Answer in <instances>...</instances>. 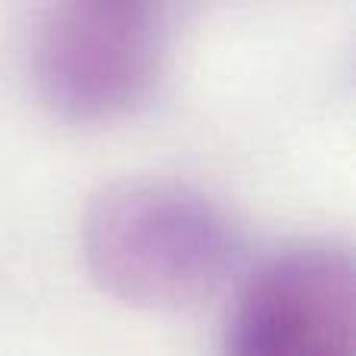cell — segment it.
<instances>
[{"label": "cell", "mask_w": 356, "mask_h": 356, "mask_svg": "<svg viewBox=\"0 0 356 356\" xmlns=\"http://www.w3.org/2000/svg\"><path fill=\"white\" fill-rule=\"evenodd\" d=\"M241 234L209 194L172 178L104 184L81 216V257L104 294L135 309H184L238 263Z\"/></svg>", "instance_id": "1"}, {"label": "cell", "mask_w": 356, "mask_h": 356, "mask_svg": "<svg viewBox=\"0 0 356 356\" xmlns=\"http://www.w3.org/2000/svg\"><path fill=\"white\" fill-rule=\"evenodd\" d=\"M166 54V22L150 3L69 0L38 13L29 72L44 106L75 122H104L154 94Z\"/></svg>", "instance_id": "2"}, {"label": "cell", "mask_w": 356, "mask_h": 356, "mask_svg": "<svg viewBox=\"0 0 356 356\" xmlns=\"http://www.w3.org/2000/svg\"><path fill=\"white\" fill-rule=\"evenodd\" d=\"M353 259L338 244H297L244 282L219 356H356Z\"/></svg>", "instance_id": "3"}]
</instances>
